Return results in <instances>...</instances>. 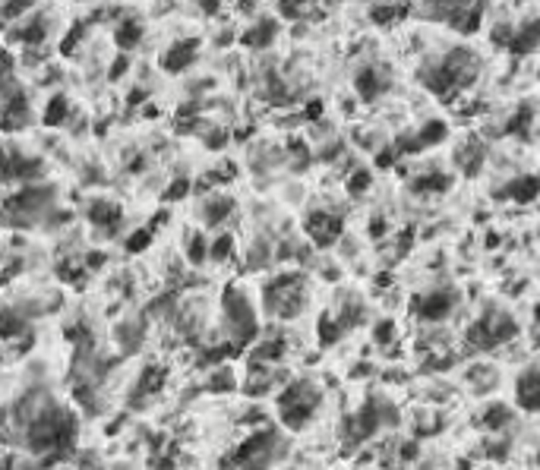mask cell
<instances>
[{"label": "cell", "instance_id": "6da1fadb", "mask_svg": "<svg viewBox=\"0 0 540 470\" xmlns=\"http://www.w3.org/2000/svg\"><path fill=\"white\" fill-rule=\"evenodd\" d=\"M480 73V57L468 48H452L439 63L427 67L420 73L424 86L433 95H449L455 89H471Z\"/></svg>", "mask_w": 540, "mask_h": 470}, {"label": "cell", "instance_id": "7a4b0ae2", "mask_svg": "<svg viewBox=\"0 0 540 470\" xmlns=\"http://www.w3.org/2000/svg\"><path fill=\"white\" fill-rule=\"evenodd\" d=\"M316 404H319V391L313 382H294L287 385L278 395V407H281V423L287 430H303L307 420L313 416Z\"/></svg>", "mask_w": 540, "mask_h": 470}, {"label": "cell", "instance_id": "3957f363", "mask_svg": "<svg viewBox=\"0 0 540 470\" xmlns=\"http://www.w3.org/2000/svg\"><path fill=\"white\" fill-rule=\"evenodd\" d=\"M225 319H228V328H231V344L237 350H244V344H250L256 338V319H253L250 300L237 287L225 291Z\"/></svg>", "mask_w": 540, "mask_h": 470}, {"label": "cell", "instance_id": "277c9868", "mask_svg": "<svg viewBox=\"0 0 540 470\" xmlns=\"http://www.w3.org/2000/svg\"><path fill=\"white\" fill-rule=\"evenodd\" d=\"M303 307V278L301 275H281L266 287V309L281 319L297 316Z\"/></svg>", "mask_w": 540, "mask_h": 470}, {"label": "cell", "instance_id": "5b68a950", "mask_svg": "<svg viewBox=\"0 0 540 470\" xmlns=\"http://www.w3.org/2000/svg\"><path fill=\"white\" fill-rule=\"evenodd\" d=\"M342 227H344L342 215H328V211H313V215L307 218V234L313 237L316 246L335 243L338 234H342Z\"/></svg>", "mask_w": 540, "mask_h": 470}, {"label": "cell", "instance_id": "8992f818", "mask_svg": "<svg viewBox=\"0 0 540 470\" xmlns=\"http://www.w3.org/2000/svg\"><path fill=\"white\" fill-rule=\"evenodd\" d=\"M452 307H455V293L452 291H433V293H427V297H420V300L414 303L418 316L420 319H427V322L445 319V316L452 313Z\"/></svg>", "mask_w": 540, "mask_h": 470}, {"label": "cell", "instance_id": "52a82bcc", "mask_svg": "<svg viewBox=\"0 0 540 470\" xmlns=\"http://www.w3.org/2000/svg\"><path fill=\"white\" fill-rule=\"evenodd\" d=\"M515 398L521 410H540V369H527L515 382Z\"/></svg>", "mask_w": 540, "mask_h": 470}, {"label": "cell", "instance_id": "ba28073f", "mask_svg": "<svg viewBox=\"0 0 540 470\" xmlns=\"http://www.w3.org/2000/svg\"><path fill=\"white\" fill-rule=\"evenodd\" d=\"M196 41L186 38V41H177V44H171V48L164 51L161 57V67L168 70V73H180V70H186L193 60H196Z\"/></svg>", "mask_w": 540, "mask_h": 470}, {"label": "cell", "instance_id": "9c48e42d", "mask_svg": "<svg viewBox=\"0 0 540 470\" xmlns=\"http://www.w3.org/2000/svg\"><path fill=\"white\" fill-rule=\"evenodd\" d=\"M537 44H540V19H525L515 29L512 41H509V51L512 54H531Z\"/></svg>", "mask_w": 540, "mask_h": 470}, {"label": "cell", "instance_id": "30bf717a", "mask_svg": "<svg viewBox=\"0 0 540 470\" xmlns=\"http://www.w3.org/2000/svg\"><path fill=\"white\" fill-rule=\"evenodd\" d=\"M480 16H484V3H455V13H452L449 26L459 29L461 35H471L477 32Z\"/></svg>", "mask_w": 540, "mask_h": 470}, {"label": "cell", "instance_id": "8fae6325", "mask_svg": "<svg viewBox=\"0 0 540 470\" xmlns=\"http://www.w3.org/2000/svg\"><path fill=\"white\" fill-rule=\"evenodd\" d=\"M484 325H486V332H490L493 348H496V344H506L509 338H515V334H518V325H515L512 316H506V313L484 316Z\"/></svg>", "mask_w": 540, "mask_h": 470}, {"label": "cell", "instance_id": "7c38bea8", "mask_svg": "<svg viewBox=\"0 0 540 470\" xmlns=\"http://www.w3.org/2000/svg\"><path fill=\"white\" fill-rule=\"evenodd\" d=\"M275 35H278V22L275 19H260L253 29H246L244 32V44L246 48H269Z\"/></svg>", "mask_w": 540, "mask_h": 470}, {"label": "cell", "instance_id": "4fadbf2b", "mask_svg": "<svg viewBox=\"0 0 540 470\" xmlns=\"http://www.w3.org/2000/svg\"><path fill=\"white\" fill-rule=\"evenodd\" d=\"M354 86H357V95H360L363 102H373V98H379L386 92V82L379 79V73L373 67L360 70V73H357V79H354Z\"/></svg>", "mask_w": 540, "mask_h": 470}, {"label": "cell", "instance_id": "5bb4252c", "mask_svg": "<svg viewBox=\"0 0 540 470\" xmlns=\"http://www.w3.org/2000/svg\"><path fill=\"white\" fill-rule=\"evenodd\" d=\"M502 196L515 199V202H531L540 196V177H515L512 184L502 190Z\"/></svg>", "mask_w": 540, "mask_h": 470}, {"label": "cell", "instance_id": "9a60e30c", "mask_svg": "<svg viewBox=\"0 0 540 470\" xmlns=\"http://www.w3.org/2000/svg\"><path fill=\"white\" fill-rule=\"evenodd\" d=\"M89 221L98 227H104V231H114L117 225H120V209H117L114 202H92L89 205Z\"/></svg>", "mask_w": 540, "mask_h": 470}, {"label": "cell", "instance_id": "2e32d148", "mask_svg": "<svg viewBox=\"0 0 540 470\" xmlns=\"http://www.w3.org/2000/svg\"><path fill=\"white\" fill-rule=\"evenodd\" d=\"M408 3H373L370 7V19L379 22V26H392V22H398L402 16H408Z\"/></svg>", "mask_w": 540, "mask_h": 470}, {"label": "cell", "instance_id": "e0dca14e", "mask_svg": "<svg viewBox=\"0 0 540 470\" xmlns=\"http://www.w3.org/2000/svg\"><path fill=\"white\" fill-rule=\"evenodd\" d=\"M164 382V369L161 366H149L143 373V379L136 382V395H133V404H143V395H152V391L161 389Z\"/></svg>", "mask_w": 540, "mask_h": 470}, {"label": "cell", "instance_id": "ac0fdd59", "mask_svg": "<svg viewBox=\"0 0 540 470\" xmlns=\"http://www.w3.org/2000/svg\"><path fill=\"white\" fill-rule=\"evenodd\" d=\"M234 209V202L228 196H219V199H209V202H205V225L209 227H215V225H221V221L228 218V211Z\"/></svg>", "mask_w": 540, "mask_h": 470}, {"label": "cell", "instance_id": "d6986e66", "mask_svg": "<svg viewBox=\"0 0 540 470\" xmlns=\"http://www.w3.org/2000/svg\"><path fill=\"white\" fill-rule=\"evenodd\" d=\"M117 338H120V348L127 350V354H136L139 344H143V325H139V322H127V325H120Z\"/></svg>", "mask_w": 540, "mask_h": 470}, {"label": "cell", "instance_id": "ffe728a7", "mask_svg": "<svg viewBox=\"0 0 540 470\" xmlns=\"http://www.w3.org/2000/svg\"><path fill=\"white\" fill-rule=\"evenodd\" d=\"M452 186L449 174H427V177L414 180V193H445Z\"/></svg>", "mask_w": 540, "mask_h": 470}, {"label": "cell", "instance_id": "44dd1931", "mask_svg": "<svg viewBox=\"0 0 540 470\" xmlns=\"http://www.w3.org/2000/svg\"><path fill=\"white\" fill-rule=\"evenodd\" d=\"M531 120H534V108L531 104H521V108L512 114V120L506 123V133H512V136H527Z\"/></svg>", "mask_w": 540, "mask_h": 470}, {"label": "cell", "instance_id": "7402d4cb", "mask_svg": "<svg viewBox=\"0 0 540 470\" xmlns=\"http://www.w3.org/2000/svg\"><path fill=\"white\" fill-rule=\"evenodd\" d=\"M139 38H143V26H139L136 19L120 22V29H117V44H120V48H127V51L136 48Z\"/></svg>", "mask_w": 540, "mask_h": 470}, {"label": "cell", "instance_id": "603a6c76", "mask_svg": "<svg viewBox=\"0 0 540 470\" xmlns=\"http://www.w3.org/2000/svg\"><path fill=\"white\" fill-rule=\"evenodd\" d=\"M445 136H449V127H445L443 120H430V123L424 127V130L418 133V143H420V149H427V145L443 143Z\"/></svg>", "mask_w": 540, "mask_h": 470}, {"label": "cell", "instance_id": "cb8c5ba5", "mask_svg": "<svg viewBox=\"0 0 540 470\" xmlns=\"http://www.w3.org/2000/svg\"><path fill=\"white\" fill-rule=\"evenodd\" d=\"M67 114H70L67 98H63V95H54V98L48 102V108H45V123H48V127H57V123L67 120Z\"/></svg>", "mask_w": 540, "mask_h": 470}, {"label": "cell", "instance_id": "d4e9b609", "mask_svg": "<svg viewBox=\"0 0 540 470\" xmlns=\"http://www.w3.org/2000/svg\"><path fill=\"white\" fill-rule=\"evenodd\" d=\"M484 423L490 426V430H502V426L512 423V410H509L506 404H493V407L484 410Z\"/></svg>", "mask_w": 540, "mask_h": 470}, {"label": "cell", "instance_id": "484cf974", "mask_svg": "<svg viewBox=\"0 0 540 470\" xmlns=\"http://www.w3.org/2000/svg\"><path fill=\"white\" fill-rule=\"evenodd\" d=\"M281 354H285V341H281V338H272V341H266V344H260V348H253V363L278 360Z\"/></svg>", "mask_w": 540, "mask_h": 470}, {"label": "cell", "instance_id": "4316f807", "mask_svg": "<svg viewBox=\"0 0 540 470\" xmlns=\"http://www.w3.org/2000/svg\"><path fill=\"white\" fill-rule=\"evenodd\" d=\"M461 161H465V164H461L465 174H468V177H474V174L480 170V164H484V149H480L477 143H471V145H468V152H461Z\"/></svg>", "mask_w": 540, "mask_h": 470}, {"label": "cell", "instance_id": "83f0119b", "mask_svg": "<svg viewBox=\"0 0 540 470\" xmlns=\"http://www.w3.org/2000/svg\"><path fill=\"white\" fill-rule=\"evenodd\" d=\"M26 328V319L16 313H0V338H13Z\"/></svg>", "mask_w": 540, "mask_h": 470}, {"label": "cell", "instance_id": "f1b7e54d", "mask_svg": "<svg viewBox=\"0 0 540 470\" xmlns=\"http://www.w3.org/2000/svg\"><path fill=\"white\" fill-rule=\"evenodd\" d=\"M45 32H48V29H45V19H35V22H29L16 38H19L22 44H41V41H45Z\"/></svg>", "mask_w": 540, "mask_h": 470}, {"label": "cell", "instance_id": "f546056e", "mask_svg": "<svg viewBox=\"0 0 540 470\" xmlns=\"http://www.w3.org/2000/svg\"><path fill=\"white\" fill-rule=\"evenodd\" d=\"M338 338H342V325H338L332 316H322L319 319V341L322 344H335Z\"/></svg>", "mask_w": 540, "mask_h": 470}, {"label": "cell", "instance_id": "4dcf8cb0", "mask_svg": "<svg viewBox=\"0 0 540 470\" xmlns=\"http://www.w3.org/2000/svg\"><path fill=\"white\" fill-rule=\"evenodd\" d=\"M231 389H234V373L228 366H219L212 382H209V391H231Z\"/></svg>", "mask_w": 540, "mask_h": 470}, {"label": "cell", "instance_id": "1f68e13d", "mask_svg": "<svg viewBox=\"0 0 540 470\" xmlns=\"http://www.w3.org/2000/svg\"><path fill=\"white\" fill-rule=\"evenodd\" d=\"M367 186H370V170L367 168H360V170H354L348 177V190L354 193V196H360V193H367Z\"/></svg>", "mask_w": 540, "mask_h": 470}, {"label": "cell", "instance_id": "d6a6232c", "mask_svg": "<svg viewBox=\"0 0 540 470\" xmlns=\"http://www.w3.org/2000/svg\"><path fill=\"white\" fill-rule=\"evenodd\" d=\"M149 243H152V231L149 227H143V231L130 234V240H127V252H143Z\"/></svg>", "mask_w": 540, "mask_h": 470}, {"label": "cell", "instance_id": "836d02e7", "mask_svg": "<svg viewBox=\"0 0 540 470\" xmlns=\"http://www.w3.org/2000/svg\"><path fill=\"white\" fill-rule=\"evenodd\" d=\"M209 256V246H205L202 237H193L190 240V262L193 266H202V259Z\"/></svg>", "mask_w": 540, "mask_h": 470}, {"label": "cell", "instance_id": "e575fe53", "mask_svg": "<svg viewBox=\"0 0 540 470\" xmlns=\"http://www.w3.org/2000/svg\"><path fill=\"white\" fill-rule=\"evenodd\" d=\"M468 379H471L477 389H484V385H496V373H493V369H471Z\"/></svg>", "mask_w": 540, "mask_h": 470}, {"label": "cell", "instance_id": "d590c367", "mask_svg": "<svg viewBox=\"0 0 540 470\" xmlns=\"http://www.w3.org/2000/svg\"><path fill=\"white\" fill-rule=\"evenodd\" d=\"M209 256H212L215 262H221V259H228V256H231V237H219L215 240V246H212V252H209Z\"/></svg>", "mask_w": 540, "mask_h": 470}, {"label": "cell", "instance_id": "8d00e7d4", "mask_svg": "<svg viewBox=\"0 0 540 470\" xmlns=\"http://www.w3.org/2000/svg\"><path fill=\"white\" fill-rule=\"evenodd\" d=\"M392 334H395V325H392V319H386L376 325V334H373V338H376V344H389Z\"/></svg>", "mask_w": 540, "mask_h": 470}, {"label": "cell", "instance_id": "74e56055", "mask_svg": "<svg viewBox=\"0 0 540 470\" xmlns=\"http://www.w3.org/2000/svg\"><path fill=\"white\" fill-rule=\"evenodd\" d=\"M512 35H515V29L506 26V22H500V26L493 29V41H496V44H509V41H512Z\"/></svg>", "mask_w": 540, "mask_h": 470}, {"label": "cell", "instance_id": "f35d334b", "mask_svg": "<svg viewBox=\"0 0 540 470\" xmlns=\"http://www.w3.org/2000/svg\"><path fill=\"white\" fill-rule=\"evenodd\" d=\"M186 190H190V184H186V180L180 177V180H174V184H171V190L164 193V199H184Z\"/></svg>", "mask_w": 540, "mask_h": 470}, {"label": "cell", "instance_id": "ab89813d", "mask_svg": "<svg viewBox=\"0 0 540 470\" xmlns=\"http://www.w3.org/2000/svg\"><path fill=\"white\" fill-rule=\"evenodd\" d=\"M79 35H82V26H73V29H70L67 41L61 44V51H63V54H70V51H73V44H79Z\"/></svg>", "mask_w": 540, "mask_h": 470}, {"label": "cell", "instance_id": "60d3db41", "mask_svg": "<svg viewBox=\"0 0 540 470\" xmlns=\"http://www.w3.org/2000/svg\"><path fill=\"white\" fill-rule=\"evenodd\" d=\"M127 70H130V60H127V57L120 54V57L114 60V67H111V73H108V76H111V79H120V76L127 73Z\"/></svg>", "mask_w": 540, "mask_h": 470}, {"label": "cell", "instance_id": "b9f144b4", "mask_svg": "<svg viewBox=\"0 0 540 470\" xmlns=\"http://www.w3.org/2000/svg\"><path fill=\"white\" fill-rule=\"evenodd\" d=\"M22 10H29V3H3V7H0V16L13 19V16H19Z\"/></svg>", "mask_w": 540, "mask_h": 470}, {"label": "cell", "instance_id": "7bdbcfd3", "mask_svg": "<svg viewBox=\"0 0 540 470\" xmlns=\"http://www.w3.org/2000/svg\"><path fill=\"white\" fill-rule=\"evenodd\" d=\"M395 155H398V152H395V145H389V149H383V152L376 155V164H379V168H389V164L395 161Z\"/></svg>", "mask_w": 540, "mask_h": 470}, {"label": "cell", "instance_id": "ee69618b", "mask_svg": "<svg viewBox=\"0 0 540 470\" xmlns=\"http://www.w3.org/2000/svg\"><path fill=\"white\" fill-rule=\"evenodd\" d=\"M278 10H281V16H285V19H297V16H301V3H278Z\"/></svg>", "mask_w": 540, "mask_h": 470}, {"label": "cell", "instance_id": "f6af8a7d", "mask_svg": "<svg viewBox=\"0 0 540 470\" xmlns=\"http://www.w3.org/2000/svg\"><path fill=\"white\" fill-rule=\"evenodd\" d=\"M303 117H307V120H319V117H322V102H310L307 104V114H303Z\"/></svg>", "mask_w": 540, "mask_h": 470}, {"label": "cell", "instance_id": "bcb514c9", "mask_svg": "<svg viewBox=\"0 0 540 470\" xmlns=\"http://www.w3.org/2000/svg\"><path fill=\"white\" fill-rule=\"evenodd\" d=\"M418 442H408V445H404V448H402V457H404V461H411V457H418Z\"/></svg>", "mask_w": 540, "mask_h": 470}, {"label": "cell", "instance_id": "7dc6e473", "mask_svg": "<svg viewBox=\"0 0 540 470\" xmlns=\"http://www.w3.org/2000/svg\"><path fill=\"white\" fill-rule=\"evenodd\" d=\"M383 231H386V221L383 218H376L373 225H370V234H373V237H383Z\"/></svg>", "mask_w": 540, "mask_h": 470}, {"label": "cell", "instance_id": "c3c4849f", "mask_svg": "<svg viewBox=\"0 0 540 470\" xmlns=\"http://www.w3.org/2000/svg\"><path fill=\"white\" fill-rule=\"evenodd\" d=\"M102 262H104V252H92L89 256V268H98Z\"/></svg>", "mask_w": 540, "mask_h": 470}, {"label": "cell", "instance_id": "681fc988", "mask_svg": "<svg viewBox=\"0 0 540 470\" xmlns=\"http://www.w3.org/2000/svg\"><path fill=\"white\" fill-rule=\"evenodd\" d=\"M202 10H205L209 16H215V10H221V3H202Z\"/></svg>", "mask_w": 540, "mask_h": 470}, {"label": "cell", "instance_id": "f907efd6", "mask_svg": "<svg viewBox=\"0 0 540 470\" xmlns=\"http://www.w3.org/2000/svg\"><path fill=\"white\" fill-rule=\"evenodd\" d=\"M537 319H540V307H537Z\"/></svg>", "mask_w": 540, "mask_h": 470}]
</instances>
